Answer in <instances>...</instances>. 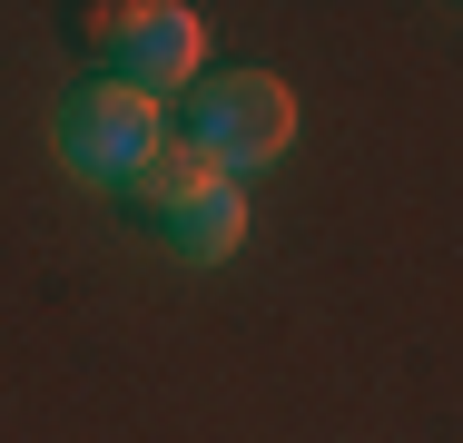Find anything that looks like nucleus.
I'll list each match as a JSON object with an SVG mask.
<instances>
[{
  "mask_svg": "<svg viewBox=\"0 0 463 443\" xmlns=\"http://www.w3.org/2000/svg\"><path fill=\"white\" fill-rule=\"evenodd\" d=\"M50 148H60V168L80 187H148V168L168 158V118H158V99L80 80L60 99V118H50Z\"/></svg>",
  "mask_w": 463,
  "mask_h": 443,
  "instance_id": "nucleus-1",
  "label": "nucleus"
},
{
  "mask_svg": "<svg viewBox=\"0 0 463 443\" xmlns=\"http://www.w3.org/2000/svg\"><path fill=\"white\" fill-rule=\"evenodd\" d=\"M286 138H296V99H286L277 70H217V80H197V99H187V148L217 177H247V168H267V158H286Z\"/></svg>",
  "mask_w": 463,
  "mask_h": 443,
  "instance_id": "nucleus-2",
  "label": "nucleus"
},
{
  "mask_svg": "<svg viewBox=\"0 0 463 443\" xmlns=\"http://www.w3.org/2000/svg\"><path fill=\"white\" fill-rule=\"evenodd\" d=\"M197 10L187 0H128L99 20V80L128 89V99H178L197 80Z\"/></svg>",
  "mask_w": 463,
  "mask_h": 443,
  "instance_id": "nucleus-3",
  "label": "nucleus"
},
{
  "mask_svg": "<svg viewBox=\"0 0 463 443\" xmlns=\"http://www.w3.org/2000/svg\"><path fill=\"white\" fill-rule=\"evenodd\" d=\"M158 227H168V247L187 266H227L247 247V187L237 177H197L178 197H158Z\"/></svg>",
  "mask_w": 463,
  "mask_h": 443,
  "instance_id": "nucleus-4",
  "label": "nucleus"
}]
</instances>
